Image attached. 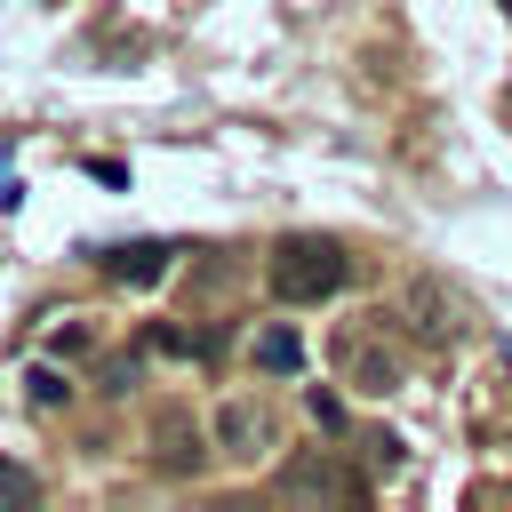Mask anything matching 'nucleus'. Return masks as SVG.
Wrapping results in <instances>:
<instances>
[{"label":"nucleus","instance_id":"f8f14e48","mask_svg":"<svg viewBox=\"0 0 512 512\" xmlns=\"http://www.w3.org/2000/svg\"><path fill=\"white\" fill-rule=\"evenodd\" d=\"M0 504H40V480L24 464H0Z\"/></svg>","mask_w":512,"mask_h":512},{"label":"nucleus","instance_id":"f03ea898","mask_svg":"<svg viewBox=\"0 0 512 512\" xmlns=\"http://www.w3.org/2000/svg\"><path fill=\"white\" fill-rule=\"evenodd\" d=\"M328 360H336V376H344L352 392H368V400L400 392V376H408V360H400V336H392V320H384V312H368V320H344V328H336V344H328Z\"/></svg>","mask_w":512,"mask_h":512},{"label":"nucleus","instance_id":"39448f33","mask_svg":"<svg viewBox=\"0 0 512 512\" xmlns=\"http://www.w3.org/2000/svg\"><path fill=\"white\" fill-rule=\"evenodd\" d=\"M272 432H280V416H272L264 400H224L216 424H208V440H216L232 464H256V456L272 448Z\"/></svg>","mask_w":512,"mask_h":512},{"label":"nucleus","instance_id":"20e7f679","mask_svg":"<svg viewBox=\"0 0 512 512\" xmlns=\"http://www.w3.org/2000/svg\"><path fill=\"white\" fill-rule=\"evenodd\" d=\"M208 448L216 440H200V424L184 416V408H160L152 416V472H168V480H192V472H208Z\"/></svg>","mask_w":512,"mask_h":512},{"label":"nucleus","instance_id":"1a4fd4ad","mask_svg":"<svg viewBox=\"0 0 512 512\" xmlns=\"http://www.w3.org/2000/svg\"><path fill=\"white\" fill-rule=\"evenodd\" d=\"M24 400H32V408H64V400H72V384H64L56 368H24Z\"/></svg>","mask_w":512,"mask_h":512},{"label":"nucleus","instance_id":"423d86ee","mask_svg":"<svg viewBox=\"0 0 512 512\" xmlns=\"http://www.w3.org/2000/svg\"><path fill=\"white\" fill-rule=\"evenodd\" d=\"M400 320H408V336H416V344H456V336H464V304H456L440 280H408Z\"/></svg>","mask_w":512,"mask_h":512},{"label":"nucleus","instance_id":"9d476101","mask_svg":"<svg viewBox=\"0 0 512 512\" xmlns=\"http://www.w3.org/2000/svg\"><path fill=\"white\" fill-rule=\"evenodd\" d=\"M360 456H368L376 480H392L400 472V432H360Z\"/></svg>","mask_w":512,"mask_h":512},{"label":"nucleus","instance_id":"7ed1b4c3","mask_svg":"<svg viewBox=\"0 0 512 512\" xmlns=\"http://www.w3.org/2000/svg\"><path fill=\"white\" fill-rule=\"evenodd\" d=\"M272 496L280 504H352L360 496V472L344 456H328V448H304V456H288L272 472Z\"/></svg>","mask_w":512,"mask_h":512},{"label":"nucleus","instance_id":"6e6552de","mask_svg":"<svg viewBox=\"0 0 512 512\" xmlns=\"http://www.w3.org/2000/svg\"><path fill=\"white\" fill-rule=\"evenodd\" d=\"M248 360H256L264 376H296V368H304V336H296L288 320H272V328H256V344H248Z\"/></svg>","mask_w":512,"mask_h":512},{"label":"nucleus","instance_id":"9b49d317","mask_svg":"<svg viewBox=\"0 0 512 512\" xmlns=\"http://www.w3.org/2000/svg\"><path fill=\"white\" fill-rule=\"evenodd\" d=\"M144 352H184V360H200V352H216L208 336H184V328H144Z\"/></svg>","mask_w":512,"mask_h":512},{"label":"nucleus","instance_id":"f257e3e1","mask_svg":"<svg viewBox=\"0 0 512 512\" xmlns=\"http://www.w3.org/2000/svg\"><path fill=\"white\" fill-rule=\"evenodd\" d=\"M264 280H272L280 304H328V296L352 280V248L328 240V232H288V240H272Z\"/></svg>","mask_w":512,"mask_h":512},{"label":"nucleus","instance_id":"0eeeda50","mask_svg":"<svg viewBox=\"0 0 512 512\" xmlns=\"http://www.w3.org/2000/svg\"><path fill=\"white\" fill-rule=\"evenodd\" d=\"M168 264H176V248H168V240H120V248H104V256H96V272H104V280H120V288H152Z\"/></svg>","mask_w":512,"mask_h":512}]
</instances>
